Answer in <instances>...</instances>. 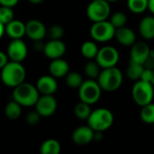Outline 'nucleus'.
Masks as SVG:
<instances>
[{
  "instance_id": "f257e3e1",
  "label": "nucleus",
  "mask_w": 154,
  "mask_h": 154,
  "mask_svg": "<svg viewBox=\"0 0 154 154\" xmlns=\"http://www.w3.org/2000/svg\"><path fill=\"white\" fill-rule=\"evenodd\" d=\"M25 76L26 70L22 62L9 60L1 69V80L9 88H14L23 83Z\"/></svg>"
},
{
  "instance_id": "f03ea898",
  "label": "nucleus",
  "mask_w": 154,
  "mask_h": 154,
  "mask_svg": "<svg viewBox=\"0 0 154 154\" xmlns=\"http://www.w3.org/2000/svg\"><path fill=\"white\" fill-rule=\"evenodd\" d=\"M124 76L122 71L116 67L102 69L97 79L102 90L106 92H114L122 86Z\"/></svg>"
},
{
  "instance_id": "7ed1b4c3",
  "label": "nucleus",
  "mask_w": 154,
  "mask_h": 154,
  "mask_svg": "<svg viewBox=\"0 0 154 154\" xmlns=\"http://www.w3.org/2000/svg\"><path fill=\"white\" fill-rule=\"evenodd\" d=\"M12 96L13 100L17 102L19 105L24 107H29L35 106L40 97V93L36 88V86L23 81L14 88Z\"/></svg>"
},
{
  "instance_id": "20e7f679",
  "label": "nucleus",
  "mask_w": 154,
  "mask_h": 154,
  "mask_svg": "<svg viewBox=\"0 0 154 154\" xmlns=\"http://www.w3.org/2000/svg\"><path fill=\"white\" fill-rule=\"evenodd\" d=\"M87 122L95 132H105L113 125L114 115L107 108H97L91 112Z\"/></svg>"
},
{
  "instance_id": "39448f33",
  "label": "nucleus",
  "mask_w": 154,
  "mask_h": 154,
  "mask_svg": "<svg viewBox=\"0 0 154 154\" xmlns=\"http://www.w3.org/2000/svg\"><path fill=\"white\" fill-rule=\"evenodd\" d=\"M153 85L142 79L136 80L132 88V97L135 104L143 106L152 102L154 97Z\"/></svg>"
},
{
  "instance_id": "423d86ee",
  "label": "nucleus",
  "mask_w": 154,
  "mask_h": 154,
  "mask_svg": "<svg viewBox=\"0 0 154 154\" xmlns=\"http://www.w3.org/2000/svg\"><path fill=\"white\" fill-rule=\"evenodd\" d=\"M102 89L97 79H88L84 80L79 88V97L80 101L88 105L96 104L101 97Z\"/></svg>"
},
{
  "instance_id": "0eeeda50",
  "label": "nucleus",
  "mask_w": 154,
  "mask_h": 154,
  "mask_svg": "<svg viewBox=\"0 0 154 154\" xmlns=\"http://www.w3.org/2000/svg\"><path fill=\"white\" fill-rule=\"evenodd\" d=\"M90 36L95 42H106L115 38L116 28L109 20L93 23L89 30Z\"/></svg>"
},
{
  "instance_id": "6e6552de",
  "label": "nucleus",
  "mask_w": 154,
  "mask_h": 154,
  "mask_svg": "<svg viewBox=\"0 0 154 154\" xmlns=\"http://www.w3.org/2000/svg\"><path fill=\"white\" fill-rule=\"evenodd\" d=\"M110 15L111 6L106 0H92L87 7V16L93 23L107 20Z\"/></svg>"
},
{
  "instance_id": "1a4fd4ad",
  "label": "nucleus",
  "mask_w": 154,
  "mask_h": 154,
  "mask_svg": "<svg viewBox=\"0 0 154 154\" xmlns=\"http://www.w3.org/2000/svg\"><path fill=\"white\" fill-rule=\"evenodd\" d=\"M119 52L113 46H104L98 50L95 60L101 69L115 67L119 61Z\"/></svg>"
},
{
  "instance_id": "9d476101",
  "label": "nucleus",
  "mask_w": 154,
  "mask_h": 154,
  "mask_svg": "<svg viewBox=\"0 0 154 154\" xmlns=\"http://www.w3.org/2000/svg\"><path fill=\"white\" fill-rule=\"evenodd\" d=\"M27 46L22 39H12L6 50L9 60L22 62L27 57Z\"/></svg>"
},
{
  "instance_id": "9b49d317",
  "label": "nucleus",
  "mask_w": 154,
  "mask_h": 154,
  "mask_svg": "<svg viewBox=\"0 0 154 154\" xmlns=\"http://www.w3.org/2000/svg\"><path fill=\"white\" fill-rule=\"evenodd\" d=\"M57 106V100L52 95H42L39 97L34 106L42 117H49L55 113Z\"/></svg>"
},
{
  "instance_id": "f8f14e48",
  "label": "nucleus",
  "mask_w": 154,
  "mask_h": 154,
  "mask_svg": "<svg viewBox=\"0 0 154 154\" xmlns=\"http://www.w3.org/2000/svg\"><path fill=\"white\" fill-rule=\"evenodd\" d=\"M152 50L146 42H135L131 46L130 60L140 64H144L151 57Z\"/></svg>"
},
{
  "instance_id": "ddd939ff",
  "label": "nucleus",
  "mask_w": 154,
  "mask_h": 154,
  "mask_svg": "<svg viewBox=\"0 0 154 154\" xmlns=\"http://www.w3.org/2000/svg\"><path fill=\"white\" fill-rule=\"evenodd\" d=\"M46 27L39 20L32 19L25 23V35L32 41H41L46 36Z\"/></svg>"
},
{
  "instance_id": "4468645a",
  "label": "nucleus",
  "mask_w": 154,
  "mask_h": 154,
  "mask_svg": "<svg viewBox=\"0 0 154 154\" xmlns=\"http://www.w3.org/2000/svg\"><path fill=\"white\" fill-rule=\"evenodd\" d=\"M66 52V44L61 40H50L44 43L43 53L44 55L51 59L61 58Z\"/></svg>"
},
{
  "instance_id": "2eb2a0df",
  "label": "nucleus",
  "mask_w": 154,
  "mask_h": 154,
  "mask_svg": "<svg viewBox=\"0 0 154 154\" xmlns=\"http://www.w3.org/2000/svg\"><path fill=\"white\" fill-rule=\"evenodd\" d=\"M36 88L42 95H53L58 89L56 78L51 75H43L36 82Z\"/></svg>"
},
{
  "instance_id": "dca6fc26",
  "label": "nucleus",
  "mask_w": 154,
  "mask_h": 154,
  "mask_svg": "<svg viewBox=\"0 0 154 154\" xmlns=\"http://www.w3.org/2000/svg\"><path fill=\"white\" fill-rule=\"evenodd\" d=\"M94 130L88 125L79 126L72 133V141L78 145H86L93 141Z\"/></svg>"
},
{
  "instance_id": "f3484780",
  "label": "nucleus",
  "mask_w": 154,
  "mask_h": 154,
  "mask_svg": "<svg viewBox=\"0 0 154 154\" xmlns=\"http://www.w3.org/2000/svg\"><path fill=\"white\" fill-rule=\"evenodd\" d=\"M115 38L121 45L125 47H131L136 42L135 32L126 25L116 29Z\"/></svg>"
},
{
  "instance_id": "a211bd4d",
  "label": "nucleus",
  "mask_w": 154,
  "mask_h": 154,
  "mask_svg": "<svg viewBox=\"0 0 154 154\" xmlns=\"http://www.w3.org/2000/svg\"><path fill=\"white\" fill-rule=\"evenodd\" d=\"M49 71L50 74L56 79L64 78L69 71V65L67 60L61 58L54 59L51 60L49 65Z\"/></svg>"
},
{
  "instance_id": "6ab92c4d",
  "label": "nucleus",
  "mask_w": 154,
  "mask_h": 154,
  "mask_svg": "<svg viewBox=\"0 0 154 154\" xmlns=\"http://www.w3.org/2000/svg\"><path fill=\"white\" fill-rule=\"evenodd\" d=\"M5 33L12 39H22L25 35V23L20 20L13 19L5 25Z\"/></svg>"
},
{
  "instance_id": "aec40b11",
  "label": "nucleus",
  "mask_w": 154,
  "mask_h": 154,
  "mask_svg": "<svg viewBox=\"0 0 154 154\" xmlns=\"http://www.w3.org/2000/svg\"><path fill=\"white\" fill-rule=\"evenodd\" d=\"M138 30L140 35L145 41L154 39V15L143 17L139 23Z\"/></svg>"
},
{
  "instance_id": "412c9836",
  "label": "nucleus",
  "mask_w": 154,
  "mask_h": 154,
  "mask_svg": "<svg viewBox=\"0 0 154 154\" xmlns=\"http://www.w3.org/2000/svg\"><path fill=\"white\" fill-rule=\"evenodd\" d=\"M60 151L61 146L55 139H48L44 141L40 147V152L42 154H59Z\"/></svg>"
},
{
  "instance_id": "4be33fe9",
  "label": "nucleus",
  "mask_w": 154,
  "mask_h": 154,
  "mask_svg": "<svg viewBox=\"0 0 154 154\" xmlns=\"http://www.w3.org/2000/svg\"><path fill=\"white\" fill-rule=\"evenodd\" d=\"M22 106L14 100L8 102L5 107V115L10 120H16L22 115Z\"/></svg>"
},
{
  "instance_id": "5701e85b",
  "label": "nucleus",
  "mask_w": 154,
  "mask_h": 154,
  "mask_svg": "<svg viewBox=\"0 0 154 154\" xmlns=\"http://www.w3.org/2000/svg\"><path fill=\"white\" fill-rule=\"evenodd\" d=\"M143 69H144V66L143 64L130 60L126 69V76L131 80H134V81L139 80L141 79Z\"/></svg>"
},
{
  "instance_id": "b1692460",
  "label": "nucleus",
  "mask_w": 154,
  "mask_h": 154,
  "mask_svg": "<svg viewBox=\"0 0 154 154\" xmlns=\"http://www.w3.org/2000/svg\"><path fill=\"white\" fill-rule=\"evenodd\" d=\"M98 47L97 43L93 41H87L83 42L80 48L81 54L88 60H93L96 58L97 51H98Z\"/></svg>"
},
{
  "instance_id": "393cba45",
  "label": "nucleus",
  "mask_w": 154,
  "mask_h": 154,
  "mask_svg": "<svg viewBox=\"0 0 154 154\" xmlns=\"http://www.w3.org/2000/svg\"><path fill=\"white\" fill-rule=\"evenodd\" d=\"M140 117L142 121L145 124L153 125L154 124V103L147 104L142 106L140 112Z\"/></svg>"
},
{
  "instance_id": "a878e982",
  "label": "nucleus",
  "mask_w": 154,
  "mask_h": 154,
  "mask_svg": "<svg viewBox=\"0 0 154 154\" xmlns=\"http://www.w3.org/2000/svg\"><path fill=\"white\" fill-rule=\"evenodd\" d=\"M92 110L90 107V105L80 101L79 103H78L74 108V114L77 116V118H79V120H88V116H90Z\"/></svg>"
},
{
  "instance_id": "bb28decb",
  "label": "nucleus",
  "mask_w": 154,
  "mask_h": 154,
  "mask_svg": "<svg viewBox=\"0 0 154 154\" xmlns=\"http://www.w3.org/2000/svg\"><path fill=\"white\" fill-rule=\"evenodd\" d=\"M128 9L134 14H142L148 9V0H127Z\"/></svg>"
},
{
  "instance_id": "cd10ccee",
  "label": "nucleus",
  "mask_w": 154,
  "mask_h": 154,
  "mask_svg": "<svg viewBox=\"0 0 154 154\" xmlns=\"http://www.w3.org/2000/svg\"><path fill=\"white\" fill-rule=\"evenodd\" d=\"M100 71H101V68L96 60L95 61L89 60L85 64L84 72L88 77V79H97L100 74Z\"/></svg>"
},
{
  "instance_id": "c85d7f7f",
  "label": "nucleus",
  "mask_w": 154,
  "mask_h": 154,
  "mask_svg": "<svg viewBox=\"0 0 154 154\" xmlns=\"http://www.w3.org/2000/svg\"><path fill=\"white\" fill-rule=\"evenodd\" d=\"M65 80H66V84L71 88H79L82 84V82L84 81L82 76L76 71H72V72L69 71L68 74L65 76Z\"/></svg>"
},
{
  "instance_id": "c756f323",
  "label": "nucleus",
  "mask_w": 154,
  "mask_h": 154,
  "mask_svg": "<svg viewBox=\"0 0 154 154\" xmlns=\"http://www.w3.org/2000/svg\"><path fill=\"white\" fill-rule=\"evenodd\" d=\"M109 21L116 29L121 28L126 25L127 15L123 12H116L112 15L109 16Z\"/></svg>"
},
{
  "instance_id": "7c9ffc66",
  "label": "nucleus",
  "mask_w": 154,
  "mask_h": 154,
  "mask_svg": "<svg viewBox=\"0 0 154 154\" xmlns=\"http://www.w3.org/2000/svg\"><path fill=\"white\" fill-rule=\"evenodd\" d=\"M64 35V29L59 24L51 25L46 31V36L50 40H60Z\"/></svg>"
},
{
  "instance_id": "2f4dec72",
  "label": "nucleus",
  "mask_w": 154,
  "mask_h": 154,
  "mask_svg": "<svg viewBox=\"0 0 154 154\" xmlns=\"http://www.w3.org/2000/svg\"><path fill=\"white\" fill-rule=\"evenodd\" d=\"M14 17V13L12 7L1 5L0 7V22L3 24H6L11 22Z\"/></svg>"
},
{
  "instance_id": "473e14b6",
  "label": "nucleus",
  "mask_w": 154,
  "mask_h": 154,
  "mask_svg": "<svg viewBox=\"0 0 154 154\" xmlns=\"http://www.w3.org/2000/svg\"><path fill=\"white\" fill-rule=\"evenodd\" d=\"M41 117H42L41 115L35 110V111H32V112H30L29 114H27L25 121L30 125H35L40 122Z\"/></svg>"
},
{
  "instance_id": "72a5a7b5",
  "label": "nucleus",
  "mask_w": 154,
  "mask_h": 154,
  "mask_svg": "<svg viewBox=\"0 0 154 154\" xmlns=\"http://www.w3.org/2000/svg\"><path fill=\"white\" fill-rule=\"evenodd\" d=\"M152 69H147V68H144V69H143V74H142L140 79L151 83L152 75Z\"/></svg>"
},
{
  "instance_id": "f704fd0d",
  "label": "nucleus",
  "mask_w": 154,
  "mask_h": 154,
  "mask_svg": "<svg viewBox=\"0 0 154 154\" xmlns=\"http://www.w3.org/2000/svg\"><path fill=\"white\" fill-rule=\"evenodd\" d=\"M9 61L8 56L6 53H5L4 51H0V69H3V67Z\"/></svg>"
},
{
  "instance_id": "c9c22d12",
  "label": "nucleus",
  "mask_w": 154,
  "mask_h": 154,
  "mask_svg": "<svg viewBox=\"0 0 154 154\" xmlns=\"http://www.w3.org/2000/svg\"><path fill=\"white\" fill-rule=\"evenodd\" d=\"M19 0H0V5L8 7H14L18 4Z\"/></svg>"
},
{
  "instance_id": "e433bc0d",
  "label": "nucleus",
  "mask_w": 154,
  "mask_h": 154,
  "mask_svg": "<svg viewBox=\"0 0 154 154\" xmlns=\"http://www.w3.org/2000/svg\"><path fill=\"white\" fill-rule=\"evenodd\" d=\"M42 40H41V41H35V42H34L33 48H34V50H36L37 51H43L44 43H42Z\"/></svg>"
},
{
  "instance_id": "4c0bfd02",
  "label": "nucleus",
  "mask_w": 154,
  "mask_h": 154,
  "mask_svg": "<svg viewBox=\"0 0 154 154\" xmlns=\"http://www.w3.org/2000/svg\"><path fill=\"white\" fill-rule=\"evenodd\" d=\"M103 132H95L94 131V137H93V141H97V142H100L103 140Z\"/></svg>"
},
{
  "instance_id": "58836bf2",
  "label": "nucleus",
  "mask_w": 154,
  "mask_h": 154,
  "mask_svg": "<svg viewBox=\"0 0 154 154\" xmlns=\"http://www.w3.org/2000/svg\"><path fill=\"white\" fill-rule=\"evenodd\" d=\"M154 15V0H148V9Z\"/></svg>"
},
{
  "instance_id": "ea45409f",
  "label": "nucleus",
  "mask_w": 154,
  "mask_h": 154,
  "mask_svg": "<svg viewBox=\"0 0 154 154\" xmlns=\"http://www.w3.org/2000/svg\"><path fill=\"white\" fill-rule=\"evenodd\" d=\"M4 33H5V24H3L0 22V39L2 38V36L4 35Z\"/></svg>"
},
{
  "instance_id": "a19ab883",
  "label": "nucleus",
  "mask_w": 154,
  "mask_h": 154,
  "mask_svg": "<svg viewBox=\"0 0 154 154\" xmlns=\"http://www.w3.org/2000/svg\"><path fill=\"white\" fill-rule=\"evenodd\" d=\"M31 4H32V5H40V4H42L44 0H28Z\"/></svg>"
},
{
  "instance_id": "79ce46f5",
  "label": "nucleus",
  "mask_w": 154,
  "mask_h": 154,
  "mask_svg": "<svg viewBox=\"0 0 154 154\" xmlns=\"http://www.w3.org/2000/svg\"><path fill=\"white\" fill-rule=\"evenodd\" d=\"M151 83L153 85L154 87V69H152V79H151Z\"/></svg>"
},
{
  "instance_id": "37998d69",
  "label": "nucleus",
  "mask_w": 154,
  "mask_h": 154,
  "mask_svg": "<svg viewBox=\"0 0 154 154\" xmlns=\"http://www.w3.org/2000/svg\"><path fill=\"white\" fill-rule=\"evenodd\" d=\"M107 2H109V3H115V2H117V1H119V0H106Z\"/></svg>"
},
{
  "instance_id": "c03bdc74",
  "label": "nucleus",
  "mask_w": 154,
  "mask_h": 154,
  "mask_svg": "<svg viewBox=\"0 0 154 154\" xmlns=\"http://www.w3.org/2000/svg\"><path fill=\"white\" fill-rule=\"evenodd\" d=\"M151 56H152V60H154V51H152V54H151Z\"/></svg>"
},
{
  "instance_id": "a18cd8bd",
  "label": "nucleus",
  "mask_w": 154,
  "mask_h": 154,
  "mask_svg": "<svg viewBox=\"0 0 154 154\" xmlns=\"http://www.w3.org/2000/svg\"><path fill=\"white\" fill-rule=\"evenodd\" d=\"M153 125H154V124H153Z\"/></svg>"
}]
</instances>
